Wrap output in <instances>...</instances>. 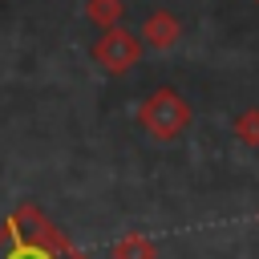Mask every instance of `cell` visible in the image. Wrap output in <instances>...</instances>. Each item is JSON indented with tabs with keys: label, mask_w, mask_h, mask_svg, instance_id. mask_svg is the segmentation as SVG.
Instances as JSON below:
<instances>
[{
	"label": "cell",
	"mask_w": 259,
	"mask_h": 259,
	"mask_svg": "<svg viewBox=\"0 0 259 259\" xmlns=\"http://www.w3.org/2000/svg\"><path fill=\"white\" fill-rule=\"evenodd\" d=\"M109 259H158V243L142 231H130L109 247Z\"/></svg>",
	"instance_id": "obj_5"
},
{
	"label": "cell",
	"mask_w": 259,
	"mask_h": 259,
	"mask_svg": "<svg viewBox=\"0 0 259 259\" xmlns=\"http://www.w3.org/2000/svg\"><path fill=\"white\" fill-rule=\"evenodd\" d=\"M85 16H89L97 28H113V24H121V16H125V0H85Z\"/></svg>",
	"instance_id": "obj_6"
},
{
	"label": "cell",
	"mask_w": 259,
	"mask_h": 259,
	"mask_svg": "<svg viewBox=\"0 0 259 259\" xmlns=\"http://www.w3.org/2000/svg\"><path fill=\"white\" fill-rule=\"evenodd\" d=\"M231 134L243 142V146H251V150H259V109H243L239 117H235V125H231Z\"/></svg>",
	"instance_id": "obj_7"
},
{
	"label": "cell",
	"mask_w": 259,
	"mask_h": 259,
	"mask_svg": "<svg viewBox=\"0 0 259 259\" xmlns=\"http://www.w3.org/2000/svg\"><path fill=\"white\" fill-rule=\"evenodd\" d=\"M142 53H146L142 36L130 32V28H121V24L101 28V36H97V45H93V61H97V69H105L109 77L130 73V69L142 61Z\"/></svg>",
	"instance_id": "obj_3"
},
{
	"label": "cell",
	"mask_w": 259,
	"mask_h": 259,
	"mask_svg": "<svg viewBox=\"0 0 259 259\" xmlns=\"http://www.w3.org/2000/svg\"><path fill=\"white\" fill-rule=\"evenodd\" d=\"M138 121H142V130H146L150 138L174 142V138L186 134V125H190V105L182 101L178 89L162 85V89H154V93L138 105Z\"/></svg>",
	"instance_id": "obj_2"
},
{
	"label": "cell",
	"mask_w": 259,
	"mask_h": 259,
	"mask_svg": "<svg viewBox=\"0 0 259 259\" xmlns=\"http://www.w3.org/2000/svg\"><path fill=\"white\" fill-rule=\"evenodd\" d=\"M255 4H259V0H255Z\"/></svg>",
	"instance_id": "obj_8"
},
{
	"label": "cell",
	"mask_w": 259,
	"mask_h": 259,
	"mask_svg": "<svg viewBox=\"0 0 259 259\" xmlns=\"http://www.w3.org/2000/svg\"><path fill=\"white\" fill-rule=\"evenodd\" d=\"M142 45L146 49H158V53H166V49H174L178 45V36H182V24H178V16L170 12V8H154L146 20H142Z\"/></svg>",
	"instance_id": "obj_4"
},
{
	"label": "cell",
	"mask_w": 259,
	"mask_h": 259,
	"mask_svg": "<svg viewBox=\"0 0 259 259\" xmlns=\"http://www.w3.org/2000/svg\"><path fill=\"white\" fill-rule=\"evenodd\" d=\"M0 259H93L36 202H20L0 223Z\"/></svg>",
	"instance_id": "obj_1"
}]
</instances>
